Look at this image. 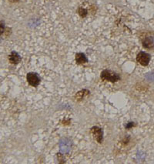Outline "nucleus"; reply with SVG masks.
Segmentation results:
<instances>
[{"label": "nucleus", "mask_w": 154, "mask_h": 164, "mask_svg": "<svg viewBox=\"0 0 154 164\" xmlns=\"http://www.w3.org/2000/svg\"><path fill=\"white\" fill-rule=\"evenodd\" d=\"M90 132L99 143H101L103 142V132L101 128H100L99 126H93V127L91 128Z\"/></svg>", "instance_id": "nucleus-4"}, {"label": "nucleus", "mask_w": 154, "mask_h": 164, "mask_svg": "<svg viewBox=\"0 0 154 164\" xmlns=\"http://www.w3.org/2000/svg\"><path fill=\"white\" fill-rule=\"evenodd\" d=\"M9 2H18V0H9Z\"/></svg>", "instance_id": "nucleus-11"}, {"label": "nucleus", "mask_w": 154, "mask_h": 164, "mask_svg": "<svg viewBox=\"0 0 154 164\" xmlns=\"http://www.w3.org/2000/svg\"><path fill=\"white\" fill-rule=\"evenodd\" d=\"M151 59V55L145 52H139L136 56V61L143 66H146L149 63Z\"/></svg>", "instance_id": "nucleus-2"}, {"label": "nucleus", "mask_w": 154, "mask_h": 164, "mask_svg": "<svg viewBox=\"0 0 154 164\" xmlns=\"http://www.w3.org/2000/svg\"><path fill=\"white\" fill-rule=\"evenodd\" d=\"M76 62L78 65H82L87 63L88 59L84 53H82V52H78V53L76 54Z\"/></svg>", "instance_id": "nucleus-6"}, {"label": "nucleus", "mask_w": 154, "mask_h": 164, "mask_svg": "<svg viewBox=\"0 0 154 164\" xmlns=\"http://www.w3.org/2000/svg\"><path fill=\"white\" fill-rule=\"evenodd\" d=\"M143 47L146 48V49L153 48L154 46V42H153V38H151V37H147V38L145 39L143 42Z\"/></svg>", "instance_id": "nucleus-8"}, {"label": "nucleus", "mask_w": 154, "mask_h": 164, "mask_svg": "<svg viewBox=\"0 0 154 164\" xmlns=\"http://www.w3.org/2000/svg\"><path fill=\"white\" fill-rule=\"evenodd\" d=\"M9 61L10 62V63L12 64L16 65L21 61V56L18 55V52L13 51L9 55Z\"/></svg>", "instance_id": "nucleus-5"}, {"label": "nucleus", "mask_w": 154, "mask_h": 164, "mask_svg": "<svg viewBox=\"0 0 154 164\" xmlns=\"http://www.w3.org/2000/svg\"><path fill=\"white\" fill-rule=\"evenodd\" d=\"M133 123H129V124H128L127 126H126V127L127 128V129H129V128L132 127V126H134V124H133Z\"/></svg>", "instance_id": "nucleus-10"}, {"label": "nucleus", "mask_w": 154, "mask_h": 164, "mask_svg": "<svg viewBox=\"0 0 154 164\" xmlns=\"http://www.w3.org/2000/svg\"><path fill=\"white\" fill-rule=\"evenodd\" d=\"M26 79L29 84L33 87L38 86L40 83V78L38 74L36 73H29L26 76Z\"/></svg>", "instance_id": "nucleus-3"}, {"label": "nucleus", "mask_w": 154, "mask_h": 164, "mask_svg": "<svg viewBox=\"0 0 154 164\" xmlns=\"http://www.w3.org/2000/svg\"><path fill=\"white\" fill-rule=\"evenodd\" d=\"M101 79L104 80V81L110 82H116L120 79L119 76L116 73L113 72V71L105 69L101 73L100 75Z\"/></svg>", "instance_id": "nucleus-1"}, {"label": "nucleus", "mask_w": 154, "mask_h": 164, "mask_svg": "<svg viewBox=\"0 0 154 164\" xmlns=\"http://www.w3.org/2000/svg\"><path fill=\"white\" fill-rule=\"evenodd\" d=\"M78 13L81 17H86L88 12H87V10H86V9H83L82 7H80L79 9V10H78Z\"/></svg>", "instance_id": "nucleus-9"}, {"label": "nucleus", "mask_w": 154, "mask_h": 164, "mask_svg": "<svg viewBox=\"0 0 154 164\" xmlns=\"http://www.w3.org/2000/svg\"><path fill=\"white\" fill-rule=\"evenodd\" d=\"M89 94V91L88 89H82V90L78 92L75 95V99L76 101H81L84 97H86V96H88Z\"/></svg>", "instance_id": "nucleus-7"}]
</instances>
